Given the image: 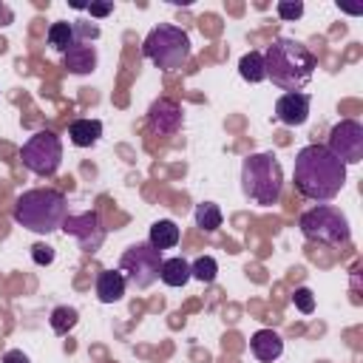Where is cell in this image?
I'll return each instance as SVG.
<instances>
[{
	"label": "cell",
	"instance_id": "cb8c5ba5",
	"mask_svg": "<svg viewBox=\"0 0 363 363\" xmlns=\"http://www.w3.org/2000/svg\"><path fill=\"white\" fill-rule=\"evenodd\" d=\"M275 11H278L281 20H298V17L303 14V3H301V0H281V3L275 6Z\"/></svg>",
	"mask_w": 363,
	"mask_h": 363
},
{
	"label": "cell",
	"instance_id": "ba28073f",
	"mask_svg": "<svg viewBox=\"0 0 363 363\" xmlns=\"http://www.w3.org/2000/svg\"><path fill=\"white\" fill-rule=\"evenodd\" d=\"M159 267H162V252L153 250L150 244H133L119 258V272L136 289H147L159 278Z\"/></svg>",
	"mask_w": 363,
	"mask_h": 363
},
{
	"label": "cell",
	"instance_id": "e0dca14e",
	"mask_svg": "<svg viewBox=\"0 0 363 363\" xmlns=\"http://www.w3.org/2000/svg\"><path fill=\"white\" fill-rule=\"evenodd\" d=\"M179 235H182L179 227H176L170 218H162V221H156V224L150 227V241H147V244L162 252V250L176 247V244H179Z\"/></svg>",
	"mask_w": 363,
	"mask_h": 363
},
{
	"label": "cell",
	"instance_id": "6da1fadb",
	"mask_svg": "<svg viewBox=\"0 0 363 363\" xmlns=\"http://www.w3.org/2000/svg\"><path fill=\"white\" fill-rule=\"evenodd\" d=\"M346 182V164L329 153L326 145H306L295 156L292 184L309 201H332Z\"/></svg>",
	"mask_w": 363,
	"mask_h": 363
},
{
	"label": "cell",
	"instance_id": "83f0119b",
	"mask_svg": "<svg viewBox=\"0 0 363 363\" xmlns=\"http://www.w3.org/2000/svg\"><path fill=\"white\" fill-rule=\"evenodd\" d=\"M0 363H28V357H26V352H20V349H9Z\"/></svg>",
	"mask_w": 363,
	"mask_h": 363
},
{
	"label": "cell",
	"instance_id": "7a4b0ae2",
	"mask_svg": "<svg viewBox=\"0 0 363 363\" xmlns=\"http://www.w3.org/2000/svg\"><path fill=\"white\" fill-rule=\"evenodd\" d=\"M318 60L315 54L292 40V37H278L272 40V45L264 51V71L272 79V85H278L286 94H298L315 74Z\"/></svg>",
	"mask_w": 363,
	"mask_h": 363
},
{
	"label": "cell",
	"instance_id": "30bf717a",
	"mask_svg": "<svg viewBox=\"0 0 363 363\" xmlns=\"http://www.w3.org/2000/svg\"><path fill=\"white\" fill-rule=\"evenodd\" d=\"M62 230L77 238L82 252H96L105 241V227L99 221V213H94V210H85L79 216H65Z\"/></svg>",
	"mask_w": 363,
	"mask_h": 363
},
{
	"label": "cell",
	"instance_id": "277c9868",
	"mask_svg": "<svg viewBox=\"0 0 363 363\" xmlns=\"http://www.w3.org/2000/svg\"><path fill=\"white\" fill-rule=\"evenodd\" d=\"M284 170L275 153H252L241 164V190L252 204L269 207L281 199Z\"/></svg>",
	"mask_w": 363,
	"mask_h": 363
},
{
	"label": "cell",
	"instance_id": "5bb4252c",
	"mask_svg": "<svg viewBox=\"0 0 363 363\" xmlns=\"http://www.w3.org/2000/svg\"><path fill=\"white\" fill-rule=\"evenodd\" d=\"M250 349H252V354H255L261 363H272V360L281 357L284 340H281V335L272 332V329H258V332L250 337Z\"/></svg>",
	"mask_w": 363,
	"mask_h": 363
},
{
	"label": "cell",
	"instance_id": "4fadbf2b",
	"mask_svg": "<svg viewBox=\"0 0 363 363\" xmlns=\"http://www.w3.org/2000/svg\"><path fill=\"white\" fill-rule=\"evenodd\" d=\"M62 62L71 74H91L96 68V48L88 43V40H77L65 54H62Z\"/></svg>",
	"mask_w": 363,
	"mask_h": 363
},
{
	"label": "cell",
	"instance_id": "3957f363",
	"mask_svg": "<svg viewBox=\"0 0 363 363\" xmlns=\"http://www.w3.org/2000/svg\"><path fill=\"white\" fill-rule=\"evenodd\" d=\"M68 216V201L60 190L37 187L26 190L14 201V221L31 233H54Z\"/></svg>",
	"mask_w": 363,
	"mask_h": 363
},
{
	"label": "cell",
	"instance_id": "d6986e66",
	"mask_svg": "<svg viewBox=\"0 0 363 363\" xmlns=\"http://www.w3.org/2000/svg\"><path fill=\"white\" fill-rule=\"evenodd\" d=\"M74 43H77L74 23L60 20V23H51V26H48V45H51V48H57V51H62V54H65Z\"/></svg>",
	"mask_w": 363,
	"mask_h": 363
},
{
	"label": "cell",
	"instance_id": "ffe728a7",
	"mask_svg": "<svg viewBox=\"0 0 363 363\" xmlns=\"http://www.w3.org/2000/svg\"><path fill=\"white\" fill-rule=\"evenodd\" d=\"M238 74H241V79H247V82H261V79H267L264 54H261V51H247V54L241 57V62H238Z\"/></svg>",
	"mask_w": 363,
	"mask_h": 363
},
{
	"label": "cell",
	"instance_id": "d4e9b609",
	"mask_svg": "<svg viewBox=\"0 0 363 363\" xmlns=\"http://www.w3.org/2000/svg\"><path fill=\"white\" fill-rule=\"evenodd\" d=\"M292 301H295V306L303 312V315H309L312 309H315V298H312V292L306 289V286H301V289H295V295H292Z\"/></svg>",
	"mask_w": 363,
	"mask_h": 363
},
{
	"label": "cell",
	"instance_id": "8992f818",
	"mask_svg": "<svg viewBox=\"0 0 363 363\" xmlns=\"http://www.w3.org/2000/svg\"><path fill=\"white\" fill-rule=\"evenodd\" d=\"M298 227H301V233L309 241H318V244L337 247V244H346L349 241V221L332 204H318V207L301 213Z\"/></svg>",
	"mask_w": 363,
	"mask_h": 363
},
{
	"label": "cell",
	"instance_id": "7402d4cb",
	"mask_svg": "<svg viewBox=\"0 0 363 363\" xmlns=\"http://www.w3.org/2000/svg\"><path fill=\"white\" fill-rule=\"evenodd\" d=\"M77 320H79V312L74 306H57V309H51V318H48V323L57 335H68L77 326Z\"/></svg>",
	"mask_w": 363,
	"mask_h": 363
},
{
	"label": "cell",
	"instance_id": "ac0fdd59",
	"mask_svg": "<svg viewBox=\"0 0 363 363\" xmlns=\"http://www.w3.org/2000/svg\"><path fill=\"white\" fill-rule=\"evenodd\" d=\"M159 278L167 286H184L190 281V264L184 258H162L159 267Z\"/></svg>",
	"mask_w": 363,
	"mask_h": 363
},
{
	"label": "cell",
	"instance_id": "2e32d148",
	"mask_svg": "<svg viewBox=\"0 0 363 363\" xmlns=\"http://www.w3.org/2000/svg\"><path fill=\"white\" fill-rule=\"evenodd\" d=\"M68 136L77 147H91L102 136V122L99 119H74L68 128Z\"/></svg>",
	"mask_w": 363,
	"mask_h": 363
},
{
	"label": "cell",
	"instance_id": "52a82bcc",
	"mask_svg": "<svg viewBox=\"0 0 363 363\" xmlns=\"http://www.w3.org/2000/svg\"><path fill=\"white\" fill-rule=\"evenodd\" d=\"M20 159H23V164L31 173H37V176H54L60 170V162H62V142L51 130H37L20 147Z\"/></svg>",
	"mask_w": 363,
	"mask_h": 363
},
{
	"label": "cell",
	"instance_id": "4316f807",
	"mask_svg": "<svg viewBox=\"0 0 363 363\" xmlns=\"http://www.w3.org/2000/svg\"><path fill=\"white\" fill-rule=\"evenodd\" d=\"M88 11H91V17H108L111 11H113V3H91V6H85Z\"/></svg>",
	"mask_w": 363,
	"mask_h": 363
},
{
	"label": "cell",
	"instance_id": "484cf974",
	"mask_svg": "<svg viewBox=\"0 0 363 363\" xmlns=\"http://www.w3.org/2000/svg\"><path fill=\"white\" fill-rule=\"evenodd\" d=\"M31 258H34L37 267H48V264L54 261V250H51L48 244H34V247H31Z\"/></svg>",
	"mask_w": 363,
	"mask_h": 363
},
{
	"label": "cell",
	"instance_id": "7c38bea8",
	"mask_svg": "<svg viewBox=\"0 0 363 363\" xmlns=\"http://www.w3.org/2000/svg\"><path fill=\"white\" fill-rule=\"evenodd\" d=\"M147 122H150V128H153L156 133H164V136H167V133H176L179 125H182V108H179L173 99H159V102L150 105Z\"/></svg>",
	"mask_w": 363,
	"mask_h": 363
},
{
	"label": "cell",
	"instance_id": "8fae6325",
	"mask_svg": "<svg viewBox=\"0 0 363 363\" xmlns=\"http://www.w3.org/2000/svg\"><path fill=\"white\" fill-rule=\"evenodd\" d=\"M275 116L284 125H303L309 119V94H281L275 102Z\"/></svg>",
	"mask_w": 363,
	"mask_h": 363
},
{
	"label": "cell",
	"instance_id": "44dd1931",
	"mask_svg": "<svg viewBox=\"0 0 363 363\" xmlns=\"http://www.w3.org/2000/svg\"><path fill=\"white\" fill-rule=\"evenodd\" d=\"M221 210H218V204H213V201H201V204H196V227H201L204 233H213V230H218L221 227Z\"/></svg>",
	"mask_w": 363,
	"mask_h": 363
},
{
	"label": "cell",
	"instance_id": "5b68a950",
	"mask_svg": "<svg viewBox=\"0 0 363 363\" xmlns=\"http://www.w3.org/2000/svg\"><path fill=\"white\" fill-rule=\"evenodd\" d=\"M142 54L162 71H179L190 57V37L179 26H153L142 43Z\"/></svg>",
	"mask_w": 363,
	"mask_h": 363
},
{
	"label": "cell",
	"instance_id": "603a6c76",
	"mask_svg": "<svg viewBox=\"0 0 363 363\" xmlns=\"http://www.w3.org/2000/svg\"><path fill=\"white\" fill-rule=\"evenodd\" d=\"M216 275H218V264H216V258H210V255H201V258H196V261L190 264V278H196V281H201V284H213Z\"/></svg>",
	"mask_w": 363,
	"mask_h": 363
},
{
	"label": "cell",
	"instance_id": "9a60e30c",
	"mask_svg": "<svg viewBox=\"0 0 363 363\" xmlns=\"http://www.w3.org/2000/svg\"><path fill=\"white\" fill-rule=\"evenodd\" d=\"M125 286H128V281H125V275H122L119 269H102V272L96 275V298H99L102 303H116V301H122Z\"/></svg>",
	"mask_w": 363,
	"mask_h": 363
},
{
	"label": "cell",
	"instance_id": "9c48e42d",
	"mask_svg": "<svg viewBox=\"0 0 363 363\" xmlns=\"http://www.w3.org/2000/svg\"><path fill=\"white\" fill-rule=\"evenodd\" d=\"M329 153L335 159H340L343 164H357L363 159V125L354 119H340L332 130H329V142H326Z\"/></svg>",
	"mask_w": 363,
	"mask_h": 363
}]
</instances>
